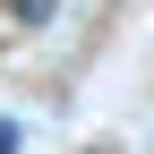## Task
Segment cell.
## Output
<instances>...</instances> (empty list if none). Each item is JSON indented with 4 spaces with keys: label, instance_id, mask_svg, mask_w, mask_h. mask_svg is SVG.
Wrapping results in <instances>:
<instances>
[{
    "label": "cell",
    "instance_id": "obj_1",
    "mask_svg": "<svg viewBox=\"0 0 154 154\" xmlns=\"http://www.w3.org/2000/svg\"><path fill=\"white\" fill-rule=\"evenodd\" d=\"M51 9H60V0H9V17H17V26H51Z\"/></svg>",
    "mask_w": 154,
    "mask_h": 154
},
{
    "label": "cell",
    "instance_id": "obj_2",
    "mask_svg": "<svg viewBox=\"0 0 154 154\" xmlns=\"http://www.w3.org/2000/svg\"><path fill=\"white\" fill-rule=\"evenodd\" d=\"M0 154H17V120H0Z\"/></svg>",
    "mask_w": 154,
    "mask_h": 154
}]
</instances>
